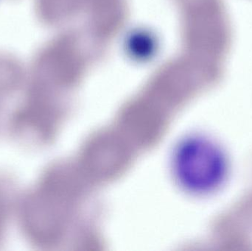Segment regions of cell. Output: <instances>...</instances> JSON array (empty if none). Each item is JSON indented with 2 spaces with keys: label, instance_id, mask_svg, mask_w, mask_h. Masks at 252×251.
<instances>
[{
  "label": "cell",
  "instance_id": "4",
  "mask_svg": "<svg viewBox=\"0 0 252 251\" xmlns=\"http://www.w3.org/2000/svg\"><path fill=\"white\" fill-rule=\"evenodd\" d=\"M10 200L8 187L4 181H0V240L4 235L10 212Z\"/></svg>",
  "mask_w": 252,
  "mask_h": 251
},
{
  "label": "cell",
  "instance_id": "3",
  "mask_svg": "<svg viewBox=\"0 0 252 251\" xmlns=\"http://www.w3.org/2000/svg\"><path fill=\"white\" fill-rule=\"evenodd\" d=\"M88 5L96 32L107 36L116 30L124 20V0H84Z\"/></svg>",
  "mask_w": 252,
  "mask_h": 251
},
{
  "label": "cell",
  "instance_id": "2",
  "mask_svg": "<svg viewBox=\"0 0 252 251\" xmlns=\"http://www.w3.org/2000/svg\"><path fill=\"white\" fill-rule=\"evenodd\" d=\"M176 165L182 184L200 194L221 187L229 172L228 159L221 147L204 138L190 139L182 145Z\"/></svg>",
  "mask_w": 252,
  "mask_h": 251
},
{
  "label": "cell",
  "instance_id": "1",
  "mask_svg": "<svg viewBox=\"0 0 252 251\" xmlns=\"http://www.w3.org/2000/svg\"><path fill=\"white\" fill-rule=\"evenodd\" d=\"M185 35L190 57L216 66L229 39L227 22L217 0L186 1Z\"/></svg>",
  "mask_w": 252,
  "mask_h": 251
}]
</instances>
